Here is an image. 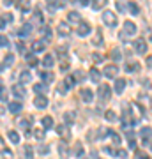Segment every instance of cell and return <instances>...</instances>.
<instances>
[{
  "instance_id": "obj_16",
  "label": "cell",
  "mask_w": 152,
  "mask_h": 159,
  "mask_svg": "<svg viewBox=\"0 0 152 159\" xmlns=\"http://www.w3.org/2000/svg\"><path fill=\"white\" fill-rule=\"evenodd\" d=\"M124 89H126V80L117 78V80H115V92H117V94H122Z\"/></svg>"
},
{
  "instance_id": "obj_11",
  "label": "cell",
  "mask_w": 152,
  "mask_h": 159,
  "mask_svg": "<svg viewBox=\"0 0 152 159\" xmlns=\"http://www.w3.org/2000/svg\"><path fill=\"white\" fill-rule=\"evenodd\" d=\"M7 108H9V111H11V113H20V111L23 110V102L21 101H11Z\"/></svg>"
},
{
  "instance_id": "obj_2",
  "label": "cell",
  "mask_w": 152,
  "mask_h": 159,
  "mask_svg": "<svg viewBox=\"0 0 152 159\" xmlns=\"http://www.w3.org/2000/svg\"><path fill=\"white\" fill-rule=\"evenodd\" d=\"M103 21L106 23L108 27H117V23H118V20H117V16H115V14H113L112 11H104L103 12Z\"/></svg>"
},
{
  "instance_id": "obj_63",
  "label": "cell",
  "mask_w": 152,
  "mask_h": 159,
  "mask_svg": "<svg viewBox=\"0 0 152 159\" xmlns=\"http://www.w3.org/2000/svg\"><path fill=\"white\" fill-rule=\"evenodd\" d=\"M150 41H152V37H150Z\"/></svg>"
},
{
  "instance_id": "obj_9",
  "label": "cell",
  "mask_w": 152,
  "mask_h": 159,
  "mask_svg": "<svg viewBox=\"0 0 152 159\" xmlns=\"http://www.w3.org/2000/svg\"><path fill=\"white\" fill-rule=\"evenodd\" d=\"M34 104H35V108H39V110H44L46 106H48V97H46V96H35V99H34Z\"/></svg>"
},
{
  "instance_id": "obj_25",
  "label": "cell",
  "mask_w": 152,
  "mask_h": 159,
  "mask_svg": "<svg viewBox=\"0 0 152 159\" xmlns=\"http://www.w3.org/2000/svg\"><path fill=\"white\" fill-rule=\"evenodd\" d=\"M41 124H43L44 129H51V127H53V119H51V117H43Z\"/></svg>"
},
{
  "instance_id": "obj_17",
  "label": "cell",
  "mask_w": 152,
  "mask_h": 159,
  "mask_svg": "<svg viewBox=\"0 0 152 159\" xmlns=\"http://www.w3.org/2000/svg\"><path fill=\"white\" fill-rule=\"evenodd\" d=\"M23 150H25V159H34V147L30 143H27L23 147Z\"/></svg>"
},
{
  "instance_id": "obj_60",
  "label": "cell",
  "mask_w": 152,
  "mask_h": 159,
  "mask_svg": "<svg viewBox=\"0 0 152 159\" xmlns=\"http://www.w3.org/2000/svg\"><path fill=\"white\" fill-rule=\"evenodd\" d=\"M2 113H4V108H0V115H2Z\"/></svg>"
},
{
  "instance_id": "obj_46",
  "label": "cell",
  "mask_w": 152,
  "mask_h": 159,
  "mask_svg": "<svg viewBox=\"0 0 152 159\" xmlns=\"http://www.w3.org/2000/svg\"><path fill=\"white\" fill-rule=\"evenodd\" d=\"M136 157L138 159H150V156H147V154L141 152V150H136Z\"/></svg>"
},
{
  "instance_id": "obj_30",
  "label": "cell",
  "mask_w": 152,
  "mask_h": 159,
  "mask_svg": "<svg viewBox=\"0 0 152 159\" xmlns=\"http://www.w3.org/2000/svg\"><path fill=\"white\" fill-rule=\"evenodd\" d=\"M16 7L21 12H27L28 9H30V4H28V2H16Z\"/></svg>"
},
{
  "instance_id": "obj_39",
  "label": "cell",
  "mask_w": 152,
  "mask_h": 159,
  "mask_svg": "<svg viewBox=\"0 0 152 159\" xmlns=\"http://www.w3.org/2000/svg\"><path fill=\"white\" fill-rule=\"evenodd\" d=\"M12 64H14V55L9 53V55L4 57V66H12Z\"/></svg>"
},
{
  "instance_id": "obj_37",
  "label": "cell",
  "mask_w": 152,
  "mask_h": 159,
  "mask_svg": "<svg viewBox=\"0 0 152 159\" xmlns=\"http://www.w3.org/2000/svg\"><path fill=\"white\" fill-rule=\"evenodd\" d=\"M127 7H129V11H131V14H138V12H140V7L136 6L135 2H129V4H127Z\"/></svg>"
},
{
  "instance_id": "obj_59",
  "label": "cell",
  "mask_w": 152,
  "mask_h": 159,
  "mask_svg": "<svg viewBox=\"0 0 152 159\" xmlns=\"http://www.w3.org/2000/svg\"><path fill=\"white\" fill-rule=\"evenodd\" d=\"M129 148H136V142H135V140H131V142H129Z\"/></svg>"
},
{
  "instance_id": "obj_45",
  "label": "cell",
  "mask_w": 152,
  "mask_h": 159,
  "mask_svg": "<svg viewBox=\"0 0 152 159\" xmlns=\"http://www.w3.org/2000/svg\"><path fill=\"white\" fill-rule=\"evenodd\" d=\"M9 44V39H7V35H2L0 34V48H4V46Z\"/></svg>"
},
{
  "instance_id": "obj_58",
  "label": "cell",
  "mask_w": 152,
  "mask_h": 159,
  "mask_svg": "<svg viewBox=\"0 0 152 159\" xmlns=\"http://www.w3.org/2000/svg\"><path fill=\"white\" fill-rule=\"evenodd\" d=\"M80 6H81V7H87V6H89V0H81V2H80Z\"/></svg>"
},
{
  "instance_id": "obj_56",
  "label": "cell",
  "mask_w": 152,
  "mask_h": 159,
  "mask_svg": "<svg viewBox=\"0 0 152 159\" xmlns=\"http://www.w3.org/2000/svg\"><path fill=\"white\" fill-rule=\"evenodd\" d=\"M145 64H147V66H149V67H152V55H150V57H147Z\"/></svg>"
},
{
  "instance_id": "obj_54",
  "label": "cell",
  "mask_w": 152,
  "mask_h": 159,
  "mask_svg": "<svg viewBox=\"0 0 152 159\" xmlns=\"http://www.w3.org/2000/svg\"><path fill=\"white\" fill-rule=\"evenodd\" d=\"M2 16H4V20H6V23H7V21L11 23V21H12V16H11V14H2Z\"/></svg>"
},
{
  "instance_id": "obj_29",
  "label": "cell",
  "mask_w": 152,
  "mask_h": 159,
  "mask_svg": "<svg viewBox=\"0 0 152 159\" xmlns=\"http://www.w3.org/2000/svg\"><path fill=\"white\" fill-rule=\"evenodd\" d=\"M7 138H9L12 143H20V134H18L16 131H9V133H7Z\"/></svg>"
},
{
  "instance_id": "obj_42",
  "label": "cell",
  "mask_w": 152,
  "mask_h": 159,
  "mask_svg": "<svg viewBox=\"0 0 152 159\" xmlns=\"http://www.w3.org/2000/svg\"><path fill=\"white\" fill-rule=\"evenodd\" d=\"M37 152H39V154H48V152H50V147L44 145V143H41L39 147H37Z\"/></svg>"
},
{
  "instance_id": "obj_41",
  "label": "cell",
  "mask_w": 152,
  "mask_h": 159,
  "mask_svg": "<svg viewBox=\"0 0 152 159\" xmlns=\"http://www.w3.org/2000/svg\"><path fill=\"white\" fill-rule=\"evenodd\" d=\"M112 57H113V60H122V53H120V50H118V48H115V50L112 51Z\"/></svg>"
},
{
  "instance_id": "obj_36",
  "label": "cell",
  "mask_w": 152,
  "mask_h": 159,
  "mask_svg": "<svg viewBox=\"0 0 152 159\" xmlns=\"http://www.w3.org/2000/svg\"><path fill=\"white\" fill-rule=\"evenodd\" d=\"M83 154H85V148H83V145H81V143H78V145L74 147V156H78V157H81Z\"/></svg>"
},
{
  "instance_id": "obj_52",
  "label": "cell",
  "mask_w": 152,
  "mask_h": 159,
  "mask_svg": "<svg viewBox=\"0 0 152 159\" xmlns=\"http://www.w3.org/2000/svg\"><path fill=\"white\" fill-rule=\"evenodd\" d=\"M2 154H4V156H6L7 159H9V157H12V152L9 150V148H4V150H2Z\"/></svg>"
},
{
  "instance_id": "obj_10",
  "label": "cell",
  "mask_w": 152,
  "mask_h": 159,
  "mask_svg": "<svg viewBox=\"0 0 152 159\" xmlns=\"http://www.w3.org/2000/svg\"><path fill=\"white\" fill-rule=\"evenodd\" d=\"M41 80H43V83L44 85H51L53 83V80H55V76H53V73H50V71H43V73H39Z\"/></svg>"
},
{
  "instance_id": "obj_32",
  "label": "cell",
  "mask_w": 152,
  "mask_h": 159,
  "mask_svg": "<svg viewBox=\"0 0 152 159\" xmlns=\"http://www.w3.org/2000/svg\"><path fill=\"white\" fill-rule=\"evenodd\" d=\"M74 122V113L73 111H67V113L64 115V124H73Z\"/></svg>"
},
{
  "instance_id": "obj_18",
  "label": "cell",
  "mask_w": 152,
  "mask_h": 159,
  "mask_svg": "<svg viewBox=\"0 0 152 159\" xmlns=\"http://www.w3.org/2000/svg\"><path fill=\"white\" fill-rule=\"evenodd\" d=\"M140 69H141V66L138 62H131V64L126 66V71H127V73H138Z\"/></svg>"
},
{
  "instance_id": "obj_48",
  "label": "cell",
  "mask_w": 152,
  "mask_h": 159,
  "mask_svg": "<svg viewBox=\"0 0 152 159\" xmlns=\"http://www.w3.org/2000/svg\"><path fill=\"white\" fill-rule=\"evenodd\" d=\"M115 156H117V157H120V159H126V157H127V152H126V150H117V152H115Z\"/></svg>"
},
{
  "instance_id": "obj_57",
  "label": "cell",
  "mask_w": 152,
  "mask_h": 159,
  "mask_svg": "<svg viewBox=\"0 0 152 159\" xmlns=\"http://www.w3.org/2000/svg\"><path fill=\"white\" fill-rule=\"evenodd\" d=\"M2 4H4V6H6V7H11V6H12V2H11V0H4Z\"/></svg>"
},
{
  "instance_id": "obj_6",
  "label": "cell",
  "mask_w": 152,
  "mask_h": 159,
  "mask_svg": "<svg viewBox=\"0 0 152 159\" xmlns=\"http://www.w3.org/2000/svg\"><path fill=\"white\" fill-rule=\"evenodd\" d=\"M32 122H34V119H32V115H27V117H25V119H18V124L21 125L23 129H25V133H27V134H30V124H32Z\"/></svg>"
},
{
  "instance_id": "obj_22",
  "label": "cell",
  "mask_w": 152,
  "mask_h": 159,
  "mask_svg": "<svg viewBox=\"0 0 152 159\" xmlns=\"http://www.w3.org/2000/svg\"><path fill=\"white\" fill-rule=\"evenodd\" d=\"M58 152H60V156H62V157H66V156L69 154V147H67V143H66V142L58 143Z\"/></svg>"
},
{
  "instance_id": "obj_51",
  "label": "cell",
  "mask_w": 152,
  "mask_h": 159,
  "mask_svg": "<svg viewBox=\"0 0 152 159\" xmlns=\"http://www.w3.org/2000/svg\"><path fill=\"white\" fill-rule=\"evenodd\" d=\"M104 152L110 154V156H115V152H117V150H115L113 147H104Z\"/></svg>"
},
{
  "instance_id": "obj_49",
  "label": "cell",
  "mask_w": 152,
  "mask_h": 159,
  "mask_svg": "<svg viewBox=\"0 0 152 159\" xmlns=\"http://www.w3.org/2000/svg\"><path fill=\"white\" fill-rule=\"evenodd\" d=\"M34 136L35 138H37V140H43V138H44V131H35V133H34Z\"/></svg>"
},
{
  "instance_id": "obj_1",
  "label": "cell",
  "mask_w": 152,
  "mask_h": 159,
  "mask_svg": "<svg viewBox=\"0 0 152 159\" xmlns=\"http://www.w3.org/2000/svg\"><path fill=\"white\" fill-rule=\"evenodd\" d=\"M131 44H133V50H135L138 55H145V53H147V41H145V39L138 37V39L133 41Z\"/></svg>"
},
{
  "instance_id": "obj_50",
  "label": "cell",
  "mask_w": 152,
  "mask_h": 159,
  "mask_svg": "<svg viewBox=\"0 0 152 159\" xmlns=\"http://www.w3.org/2000/svg\"><path fill=\"white\" fill-rule=\"evenodd\" d=\"M117 11L126 12V4H122V2H117Z\"/></svg>"
},
{
  "instance_id": "obj_34",
  "label": "cell",
  "mask_w": 152,
  "mask_h": 159,
  "mask_svg": "<svg viewBox=\"0 0 152 159\" xmlns=\"http://www.w3.org/2000/svg\"><path fill=\"white\" fill-rule=\"evenodd\" d=\"M73 80H74V83H76V81H83L85 80L83 71H76V73H73Z\"/></svg>"
},
{
  "instance_id": "obj_14",
  "label": "cell",
  "mask_w": 152,
  "mask_h": 159,
  "mask_svg": "<svg viewBox=\"0 0 152 159\" xmlns=\"http://www.w3.org/2000/svg\"><path fill=\"white\" fill-rule=\"evenodd\" d=\"M18 34L21 35V37H27V35H30V34H32V25H30V23H23Z\"/></svg>"
},
{
  "instance_id": "obj_5",
  "label": "cell",
  "mask_w": 152,
  "mask_h": 159,
  "mask_svg": "<svg viewBox=\"0 0 152 159\" xmlns=\"http://www.w3.org/2000/svg\"><path fill=\"white\" fill-rule=\"evenodd\" d=\"M80 97H81L83 102H92L94 101V94H92V90H90L89 87H83V89L80 90Z\"/></svg>"
},
{
  "instance_id": "obj_31",
  "label": "cell",
  "mask_w": 152,
  "mask_h": 159,
  "mask_svg": "<svg viewBox=\"0 0 152 159\" xmlns=\"http://www.w3.org/2000/svg\"><path fill=\"white\" fill-rule=\"evenodd\" d=\"M104 119H106L108 122H115V120H117V115H115V111H112V110H108L106 113H104Z\"/></svg>"
},
{
  "instance_id": "obj_15",
  "label": "cell",
  "mask_w": 152,
  "mask_h": 159,
  "mask_svg": "<svg viewBox=\"0 0 152 159\" xmlns=\"http://www.w3.org/2000/svg\"><path fill=\"white\" fill-rule=\"evenodd\" d=\"M92 44L103 46V30L101 29H96V35H94V39H92Z\"/></svg>"
},
{
  "instance_id": "obj_61",
  "label": "cell",
  "mask_w": 152,
  "mask_h": 159,
  "mask_svg": "<svg viewBox=\"0 0 152 159\" xmlns=\"http://www.w3.org/2000/svg\"><path fill=\"white\" fill-rule=\"evenodd\" d=\"M150 110H152V97H150Z\"/></svg>"
},
{
  "instance_id": "obj_12",
  "label": "cell",
  "mask_w": 152,
  "mask_h": 159,
  "mask_svg": "<svg viewBox=\"0 0 152 159\" xmlns=\"http://www.w3.org/2000/svg\"><path fill=\"white\" fill-rule=\"evenodd\" d=\"M12 94H14L18 99H23V97L27 96V90H25L23 85H12Z\"/></svg>"
},
{
  "instance_id": "obj_24",
  "label": "cell",
  "mask_w": 152,
  "mask_h": 159,
  "mask_svg": "<svg viewBox=\"0 0 152 159\" xmlns=\"http://www.w3.org/2000/svg\"><path fill=\"white\" fill-rule=\"evenodd\" d=\"M108 136L112 138V142L115 143V145H118V143H120V134H118V133H115V131H112V129H108Z\"/></svg>"
},
{
  "instance_id": "obj_33",
  "label": "cell",
  "mask_w": 152,
  "mask_h": 159,
  "mask_svg": "<svg viewBox=\"0 0 152 159\" xmlns=\"http://www.w3.org/2000/svg\"><path fill=\"white\" fill-rule=\"evenodd\" d=\"M140 134H141V138H145V142H147V138L152 136V129H150V127H141Z\"/></svg>"
},
{
  "instance_id": "obj_21",
  "label": "cell",
  "mask_w": 152,
  "mask_h": 159,
  "mask_svg": "<svg viewBox=\"0 0 152 159\" xmlns=\"http://www.w3.org/2000/svg\"><path fill=\"white\" fill-rule=\"evenodd\" d=\"M34 90H35V94H37V96H44V92L48 90V89H46L44 83H35V85H34Z\"/></svg>"
},
{
  "instance_id": "obj_38",
  "label": "cell",
  "mask_w": 152,
  "mask_h": 159,
  "mask_svg": "<svg viewBox=\"0 0 152 159\" xmlns=\"http://www.w3.org/2000/svg\"><path fill=\"white\" fill-rule=\"evenodd\" d=\"M104 6H106V2H104V0H97V2L92 4V9H94V11H99V9H103Z\"/></svg>"
},
{
  "instance_id": "obj_27",
  "label": "cell",
  "mask_w": 152,
  "mask_h": 159,
  "mask_svg": "<svg viewBox=\"0 0 152 159\" xmlns=\"http://www.w3.org/2000/svg\"><path fill=\"white\" fill-rule=\"evenodd\" d=\"M46 48V44L43 43V41H35L34 44H32V50L35 51V53H39V51H43Z\"/></svg>"
},
{
  "instance_id": "obj_43",
  "label": "cell",
  "mask_w": 152,
  "mask_h": 159,
  "mask_svg": "<svg viewBox=\"0 0 152 159\" xmlns=\"http://www.w3.org/2000/svg\"><path fill=\"white\" fill-rule=\"evenodd\" d=\"M34 20L37 23H43V12H41L39 9H35V11H34Z\"/></svg>"
},
{
  "instance_id": "obj_3",
  "label": "cell",
  "mask_w": 152,
  "mask_h": 159,
  "mask_svg": "<svg viewBox=\"0 0 152 159\" xmlns=\"http://www.w3.org/2000/svg\"><path fill=\"white\" fill-rule=\"evenodd\" d=\"M73 85H74L73 76H67L64 81H60V83H58V92H60V94H66V92L71 90V87H73Z\"/></svg>"
},
{
  "instance_id": "obj_35",
  "label": "cell",
  "mask_w": 152,
  "mask_h": 159,
  "mask_svg": "<svg viewBox=\"0 0 152 159\" xmlns=\"http://www.w3.org/2000/svg\"><path fill=\"white\" fill-rule=\"evenodd\" d=\"M58 34L60 35H67L69 34V27L66 25V23H60V25H58Z\"/></svg>"
},
{
  "instance_id": "obj_8",
  "label": "cell",
  "mask_w": 152,
  "mask_h": 159,
  "mask_svg": "<svg viewBox=\"0 0 152 159\" xmlns=\"http://www.w3.org/2000/svg\"><path fill=\"white\" fill-rule=\"evenodd\" d=\"M90 25L87 21H80V25H78V30H76V32H78V35L80 37H85V35H89L90 34Z\"/></svg>"
},
{
  "instance_id": "obj_28",
  "label": "cell",
  "mask_w": 152,
  "mask_h": 159,
  "mask_svg": "<svg viewBox=\"0 0 152 159\" xmlns=\"http://www.w3.org/2000/svg\"><path fill=\"white\" fill-rule=\"evenodd\" d=\"M30 80H32V76H30L28 71H21V73H20V81H21V83H28Z\"/></svg>"
},
{
  "instance_id": "obj_44",
  "label": "cell",
  "mask_w": 152,
  "mask_h": 159,
  "mask_svg": "<svg viewBox=\"0 0 152 159\" xmlns=\"http://www.w3.org/2000/svg\"><path fill=\"white\" fill-rule=\"evenodd\" d=\"M57 133H58V134H66V136H69V131H67L66 125H58V127H57Z\"/></svg>"
},
{
  "instance_id": "obj_47",
  "label": "cell",
  "mask_w": 152,
  "mask_h": 159,
  "mask_svg": "<svg viewBox=\"0 0 152 159\" xmlns=\"http://www.w3.org/2000/svg\"><path fill=\"white\" fill-rule=\"evenodd\" d=\"M92 58H94V62H96V64H101L103 62V55H99V53H94Z\"/></svg>"
},
{
  "instance_id": "obj_62",
  "label": "cell",
  "mask_w": 152,
  "mask_h": 159,
  "mask_svg": "<svg viewBox=\"0 0 152 159\" xmlns=\"http://www.w3.org/2000/svg\"><path fill=\"white\" fill-rule=\"evenodd\" d=\"M2 69H4V66H0V71H2Z\"/></svg>"
},
{
  "instance_id": "obj_53",
  "label": "cell",
  "mask_w": 152,
  "mask_h": 159,
  "mask_svg": "<svg viewBox=\"0 0 152 159\" xmlns=\"http://www.w3.org/2000/svg\"><path fill=\"white\" fill-rule=\"evenodd\" d=\"M4 27H6V20H4V16L0 14V30L4 29Z\"/></svg>"
},
{
  "instance_id": "obj_23",
  "label": "cell",
  "mask_w": 152,
  "mask_h": 159,
  "mask_svg": "<svg viewBox=\"0 0 152 159\" xmlns=\"http://www.w3.org/2000/svg\"><path fill=\"white\" fill-rule=\"evenodd\" d=\"M27 64L30 66V67H35V66L39 64V60L35 58V55H34V53H28V55H27Z\"/></svg>"
},
{
  "instance_id": "obj_26",
  "label": "cell",
  "mask_w": 152,
  "mask_h": 159,
  "mask_svg": "<svg viewBox=\"0 0 152 159\" xmlns=\"http://www.w3.org/2000/svg\"><path fill=\"white\" fill-rule=\"evenodd\" d=\"M90 80H92V81H96V83L99 81V80H101V73H99L96 67L90 69Z\"/></svg>"
},
{
  "instance_id": "obj_40",
  "label": "cell",
  "mask_w": 152,
  "mask_h": 159,
  "mask_svg": "<svg viewBox=\"0 0 152 159\" xmlns=\"http://www.w3.org/2000/svg\"><path fill=\"white\" fill-rule=\"evenodd\" d=\"M0 101L7 102V89L6 87H2V85H0Z\"/></svg>"
},
{
  "instance_id": "obj_19",
  "label": "cell",
  "mask_w": 152,
  "mask_h": 159,
  "mask_svg": "<svg viewBox=\"0 0 152 159\" xmlns=\"http://www.w3.org/2000/svg\"><path fill=\"white\" fill-rule=\"evenodd\" d=\"M53 64H55V58L51 57V55H46V57L43 58V66H44L46 69H51L53 67Z\"/></svg>"
},
{
  "instance_id": "obj_13",
  "label": "cell",
  "mask_w": 152,
  "mask_h": 159,
  "mask_svg": "<svg viewBox=\"0 0 152 159\" xmlns=\"http://www.w3.org/2000/svg\"><path fill=\"white\" fill-rule=\"evenodd\" d=\"M124 34L126 35H133V34H136V25L133 21H124Z\"/></svg>"
},
{
  "instance_id": "obj_4",
  "label": "cell",
  "mask_w": 152,
  "mask_h": 159,
  "mask_svg": "<svg viewBox=\"0 0 152 159\" xmlns=\"http://www.w3.org/2000/svg\"><path fill=\"white\" fill-rule=\"evenodd\" d=\"M97 94H99V99H101V101H110V97H112V89L108 85H99Z\"/></svg>"
},
{
  "instance_id": "obj_7",
  "label": "cell",
  "mask_w": 152,
  "mask_h": 159,
  "mask_svg": "<svg viewBox=\"0 0 152 159\" xmlns=\"http://www.w3.org/2000/svg\"><path fill=\"white\" fill-rule=\"evenodd\" d=\"M117 73H118V67L115 66V64H110V66H106V67H104V71H103V74H104L108 80H110V78H115V76H117Z\"/></svg>"
},
{
  "instance_id": "obj_55",
  "label": "cell",
  "mask_w": 152,
  "mask_h": 159,
  "mask_svg": "<svg viewBox=\"0 0 152 159\" xmlns=\"http://www.w3.org/2000/svg\"><path fill=\"white\" fill-rule=\"evenodd\" d=\"M60 69H62V71H67V69H69V62H62Z\"/></svg>"
},
{
  "instance_id": "obj_20",
  "label": "cell",
  "mask_w": 152,
  "mask_h": 159,
  "mask_svg": "<svg viewBox=\"0 0 152 159\" xmlns=\"http://www.w3.org/2000/svg\"><path fill=\"white\" fill-rule=\"evenodd\" d=\"M67 21L69 23H78V25H80V14L76 11H71L67 14Z\"/></svg>"
}]
</instances>
